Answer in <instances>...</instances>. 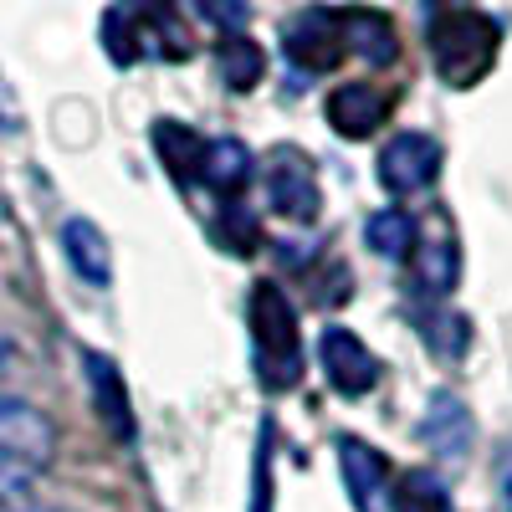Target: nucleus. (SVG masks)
Returning a JSON list of instances; mask_svg holds the SVG:
<instances>
[{
    "mask_svg": "<svg viewBox=\"0 0 512 512\" xmlns=\"http://www.w3.org/2000/svg\"><path fill=\"white\" fill-rule=\"evenodd\" d=\"M256 175V159L246 144L236 139H205V154H200V185H210L216 195H241L246 180Z\"/></svg>",
    "mask_w": 512,
    "mask_h": 512,
    "instance_id": "nucleus-12",
    "label": "nucleus"
},
{
    "mask_svg": "<svg viewBox=\"0 0 512 512\" xmlns=\"http://www.w3.org/2000/svg\"><path fill=\"white\" fill-rule=\"evenodd\" d=\"M369 251L384 256V262H405V256L415 251V216H405L400 205H384L369 216Z\"/></svg>",
    "mask_w": 512,
    "mask_h": 512,
    "instance_id": "nucleus-14",
    "label": "nucleus"
},
{
    "mask_svg": "<svg viewBox=\"0 0 512 512\" xmlns=\"http://www.w3.org/2000/svg\"><path fill=\"white\" fill-rule=\"evenodd\" d=\"M497 492H502V502L512 507V446L497 456Z\"/></svg>",
    "mask_w": 512,
    "mask_h": 512,
    "instance_id": "nucleus-20",
    "label": "nucleus"
},
{
    "mask_svg": "<svg viewBox=\"0 0 512 512\" xmlns=\"http://www.w3.org/2000/svg\"><path fill=\"white\" fill-rule=\"evenodd\" d=\"M415 277L431 297H446L456 287V272H461V246H456V231H451V216L446 210H431L425 221H415Z\"/></svg>",
    "mask_w": 512,
    "mask_h": 512,
    "instance_id": "nucleus-7",
    "label": "nucleus"
},
{
    "mask_svg": "<svg viewBox=\"0 0 512 512\" xmlns=\"http://www.w3.org/2000/svg\"><path fill=\"white\" fill-rule=\"evenodd\" d=\"M282 41H287V57H292L297 67L328 72V67H338V57H344L349 31H344V16H338V11H328V6H308L297 21H287Z\"/></svg>",
    "mask_w": 512,
    "mask_h": 512,
    "instance_id": "nucleus-6",
    "label": "nucleus"
},
{
    "mask_svg": "<svg viewBox=\"0 0 512 512\" xmlns=\"http://www.w3.org/2000/svg\"><path fill=\"white\" fill-rule=\"evenodd\" d=\"M0 379H6V349H0Z\"/></svg>",
    "mask_w": 512,
    "mask_h": 512,
    "instance_id": "nucleus-21",
    "label": "nucleus"
},
{
    "mask_svg": "<svg viewBox=\"0 0 512 512\" xmlns=\"http://www.w3.org/2000/svg\"><path fill=\"white\" fill-rule=\"evenodd\" d=\"M497 41H502V26L482 11L456 6L431 21V57L451 88H472V82L487 77V67L497 62Z\"/></svg>",
    "mask_w": 512,
    "mask_h": 512,
    "instance_id": "nucleus-2",
    "label": "nucleus"
},
{
    "mask_svg": "<svg viewBox=\"0 0 512 512\" xmlns=\"http://www.w3.org/2000/svg\"><path fill=\"white\" fill-rule=\"evenodd\" d=\"M390 507L395 512H456L451 507V492L436 472H405L390 492Z\"/></svg>",
    "mask_w": 512,
    "mask_h": 512,
    "instance_id": "nucleus-16",
    "label": "nucleus"
},
{
    "mask_svg": "<svg viewBox=\"0 0 512 512\" xmlns=\"http://www.w3.org/2000/svg\"><path fill=\"white\" fill-rule=\"evenodd\" d=\"M384 113H390V103H384V93L369 88V82H344V88L328 98V123H333V134H344V139H369L384 123Z\"/></svg>",
    "mask_w": 512,
    "mask_h": 512,
    "instance_id": "nucleus-11",
    "label": "nucleus"
},
{
    "mask_svg": "<svg viewBox=\"0 0 512 512\" xmlns=\"http://www.w3.org/2000/svg\"><path fill=\"white\" fill-rule=\"evenodd\" d=\"M420 436H425V446H431V456L466 461L472 436H477V420H472V410H466L451 390H436L431 405H425V415H420Z\"/></svg>",
    "mask_w": 512,
    "mask_h": 512,
    "instance_id": "nucleus-10",
    "label": "nucleus"
},
{
    "mask_svg": "<svg viewBox=\"0 0 512 512\" xmlns=\"http://www.w3.org/2000/svg\"><path fill=\"white\" fill-rule=\"evenodd\" d=\"M195 11H200L210 26H221L226 36H241L246 21H251V0H195Z\"/></svg>",
    "mask_w": 512,
    "mask_h": 512,
    "instance_id": "nucleus-18",
    "label": "nucleus"
},
{
    "mask_svg": "<svg viewBox=\"0 0 512 512\" xmlns=\"http://www.w3.org/2000/svg\"><path fill=\"white\" fill-rule=\"evenodd\" d=\"M318 354H323V369H328V379H333L338 395L364 400L374 384H379V359L369 354V344H364L354 328H323Z\"/></svg>",
    "mask_w": 512,
    "mask_h": 512,
    "instance_id": "nucleus-8",
    "label": "nucleus"
},
{
    "mask_svg": "<svg viewBox=\"0 0 512 512\" xmlns=\"http://www.w3.org/2000/svg\"><path fill=\"white\" fill-rule=\"evenodd\" d=\"M338 472H344V487H349L359 512H379L384 502H390V492H395L384 451L359 441V436H338Z\"/></svg>",
    "mask_w": 512,
    "mask_h": 512,
    "instance_id": "nucleus-9",
    "label": "nucleus"
},
{
    "mask_svg": "<svg viewBox=\"0 0 512 512\" xmlns=\"http://www.w3.org/2000/svg\"><path fill=\"white\" fill-rule=\"evenodd\" d=\"M62 246H67V262L77 267L82 282L108 287V277H113V251H108V241H103V231H98L93 221H67Z\"/></svg>",
    "mask_w": 512,
    "mask_h": 512,
    "instance_id": "nucleus-13",
    "label": "nucleus"
},
{
    "mask_svg": "<svg viewBox=\"0 0 512 512\" xmlns=\"http://www.w3.org/2000/svg\"><path fill=\"white\" fill-rule=\"evenodd\" d=\"M262 185H267V200L277 216L287 221H318V210H323V190H318V169L303 149H292V144H277L267 159H262Z\"/></svg>",
    "mask_w": 512,
    "mask_h": 512,
    "instance_id": "nucleus-4",
    "label": "nucleus"
},
{
    "mask_svg": "<svg viewBox=\"0 0 512 512\" xmlns=\"http://www.w3.org/2000/svg\"><path fill=\"white\" fill-rule=\"evenodd\" d=\"M344 31H349V47L369 62H390L395 57V26L384 21L379 11H344Z\"/></svg>",
    "mask_w": 512,
    "mask_h": 512,
    "instance_id": "nucleus-17",
    "label": "nucleus"
},
{
    "mask_svg": "<svg viewBox=\"0 0 512 512\" xmlns=\"http://www.w3.org/2000/svg\"><path fill=\"white\" fill-rule=\"evenodd\" d=\"M374 169H379V185L390 190L395 200L420 195V190H431L436 175H441V144L431 134H395L390 144L379 149Z\"/></svg>",
    "mask_w": 512,
    "mask_h": 512,
    "instance_id": "nucleus-5",
    "label": "nucleus"
},
{
    "mask_svg": "<svg viewBox=\"0 0 512 512\" xmlns=\"http://www.w3.org/2000/svg\"><path fill=\"white\" fill-rule=\"evenodd\" d=\"M216 67H221V77H226V88L246 93V88H256V82H262L267 57H262V47H256V41H246V36H226V41H221V52H216Z\"/></svg>",
    "mask_w": 512,
    "mask_h": 512,
    "instance_id": "nucleus-15",
    "label": "nucleus"
},
{
    "mask_svg": "<svg viewBox=\"0 0 512 512\" xmlns=\"http://www.w3.org/2000/svg\"><path fill=\"white\" fill-rule=\"evenodd\" d=\"M251 344L256 379L267 390H292L303 379V328H297V313L277 282H262L251 292Z\"/></svg>",
    "mask_w": 512,
    "mask_h": 512,
    "instance_id": "nucleus-1",
    "label": "nucleus"
},
{
    "mask_svg": "<svg viewBox=\"0 0 512 512\" xmlns=\"http://www.w3.org/2000/svg\"><path fill=\"white\" fill-rule=\"evenodd\" d=\"M57 451V425L26 400L0 395V472L11 477H41V466Z\"/></svg>",
    "mask_w": 512,
    "mask_h": 512,
    "instance_id": "nucleus-3",
    "label": "nucleus"
},
{
    "mask_svg": "<svg viewBox=\"0 0 512 512\" xmlns=\"http://www.w3.org/2000/svg\"><path fill=\"white\" fill-rule=\"evenodd\" d=\"M456 6H461V0H456Z\"/></svg>",
    "mask_w": 512,
    "mask_h": 512,
    "instance_id": "nucleus-22",
    "label": "nucleus"
},
{
    "mask_svg": "<svg viewBox=\"0 0 512 512\" xmlns=\"http://www.w3.org/2000/svg\"><path fill=\"white\" fill-rule=\"evenodd\" d=\"M0 512H36V477L0 472Z\"/></svg>",
    "mask_w": 512,
    "mask_h": 512,
    "instance_id": "nucleus-19",
    "label": "nucleus"
}]
</instances>
